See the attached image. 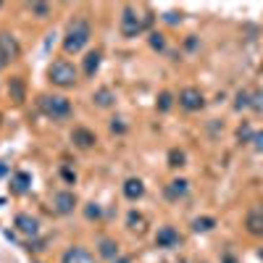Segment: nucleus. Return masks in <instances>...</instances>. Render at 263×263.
<instances>
[{
    "label": "nucleus",
    "mask_w": 263,
    "mask_h": 263,
    "mask_svg": "<svg viewBox=\"0 0 263 263\" xmlns=\"http://www.w3.org/2000/svg\"><path fill=\"white\" fill-rule=\"evenodd\" d=\"M253 145L258 150H263V132H255V135H253Z\"/></svg>",
    "instance_id": "7c9ffc66"
},
{
    "label": "nucleus",
    "mask_w": 263,
    "mask_h": 263,
    "mask_svg": "<svg viewBox=\"0 0 263 263\" xmlns=\"http://www.w3.org/2000/svg\"><path fill=\"white\" fill-rule=\"evenodd\" d=\"M126 129H129V126H126V121H124L121 116H114V119H111V132H114V135H124Z\"/></svg>",
    "instance_id": "b1692460"
},
{
    "label": "nucleus",
    "mask_w": 263,
    "mask_h": 263,
    "mask_svg": "<svg viewBox=\"0 0 263 263\" xmlns=\"http://www.w3.org/2000/svg\"><path fill=\"white\" fill-rule=\"evenodd\" d=\"M177 100H179V105L184 108V111H200V108L205 105V95L197 90V87H184Z\"/></svg>",
    "instance_id": "423d86ee"
},
{
    "label": "nucleus",
    "mask_w": 263,
    "mask_h": 263,
    "mask_svg": "<svg viewBox=\"0 0 263 263\" xmlns=\"http://www.w3.org/2000/svg\"><path fill=\"white\" fill-rule=\"evenodd\" d=\"M250 108L258 114H263V90H258L255 95H250Z\"/></svg>",
    "instance_id": "393cba45"
},
{
    "label": "nucleus",
    "mask_w": 263,
    "mask_h": 263,
    "mask_svg": "<svg viewBox=\"0 0 263 263\" xmlns=\"http://www.w3.org/2000/svg\"><path fill=\"white\" fill-rule=\"evenodd\" d=\"M142 195H145V184H142V179L129 177V179L124 182V197H126V200H140Z\"/></svg>",
    "instance_id": "4468645a"
},
{
    "label": "nucleus",
    "mask_w": 263,
    "mask_h": 263,
    "mask_svg": "<svg viewBox=\"0 0 263 263\" xmlns=\"http://www.w3.org/2000/svg\"><path fill=\"white\" fill-rule=\"evenodd\" d=\"M187 190H190V182H187V179H174V182L166 184L163 195L168 197V200H179V197L187 195Z\"/></svg>",
    "instance_id": "2eb2a0df"
},
{
    "label": "nucleus",
    "mask_w": 263,
    "mask_h": 263,
    "mask_svg": "<svg viewBox=\"0 0 263 263\" xmlns=\"http://www.w3.org/2000/svg\"><path fill=\"white\" fill-rule=\"evenodd\" d=\"M168 166H174V168L184 166V153H182V150H171V153H168Z\"/></svg>",
    "instance_id": "5701e85b"
},
{
    "label": "nucleus",
    "mask_w": 263,
    "mask_h": 263,
    "mask_svg": "<svg viewBox=\"0 0 263 263\" xmlns=\"http://www.w3.org/2000/svg\"><path fill=\"white\" fill-rule=\"evenodd\" d=\"M100 61H103V53H100V50H90V53H87L84 61H82L84 74H87V77H95L98 69H100Z\"/></svg>",
    "instance_id": "dca6fc26"
},
{
    "label": "nucleus",
    "mask_w": 263,
    "mask_h": 263,
    "mask_svg": "<svg viewBox=\"0 0 263 263\" xmlns=\"http://www.w3.org/2000/svg\"><path fill=\"white\" fill-rule=\"evenodd\" d=\"M48 79H50V84L61 87V90H69V87H74V84L79 82V71H77V66H74L71 61L61 58V61H53V63H50Z\"/></svg>",
    "instance_id": "7ed1b4c3"
},
{
    "label": "nucleus",
    "mask_w": 263,
    "mask_h": 263,
    "mask_svg": "<svg viewBox=\"0 0 263 263\" xmlns=\"http://www.w3.org/2000/svg\"><path fill=\"white\" fill-rule=\"evenodd\" d=\"M29 8H32V13H37L40 18H45V16L50 13V6H48V3H32Z\"/></svg>",
    "instance_id": "bb28decb"
},
{
    "label": "nucleus",
    "mask_w": 263,
    "mask_h": 263,
    "mask_svg": "<svg viewBox=\"0 0 263 263\" xmlns=\"http://www.w3.org/2000/svg\"><path fill=\"white\" fill-rule=\"evenodd\" d=\"M114 263H132V258H129V255H119Z\"/></svg>",
    "instance_id": "2f4dec72"
},
{
    "label": "nucleus",
    "mask_w": 263,
    "mask_h": 263,
    "mask_svg": "<svg viewBox=\"0 0 263 263\" xmlns=\"http://www.w3.org/2000/svg\"><path fill=\"white\" fill-rule=\"evenodd\" d=\"M61 177H63L66 182H69V184H74V182H77V174H74L71 168H66V166L61 168Z\"/></svg>",
    "instance_id": "c756f323"
},
{
    "label": "nucleus",
    "mask_w": 263,
    "mask_h": 263,
    "mask_svg": "<svg viewBox=\"0 0 263 263\" xmlns=\"http://www.w3.org/2000/svg\"><path fill=\"white\" fill-rule=\"evenodd\" d=\"M171 105H174V95L171 92H161L158 95V111H171Z\"/></svg>",
    "instance_id": "4be33fe9"
},
{
    "label": "nucleus",
    "mask_w": 263,
    "mask_h": 263,
    "mask_svg": "<svg viewBox=\"0 0 263 263\" xmlns=\"http://www.w3.org/2000/svg\"><path fill=\"white\" fill-rule=\"evenodd\" d=\"M11 192L13 195H27L32 190V174L29 171H16L13 177H11Z\"/></svg>",
    "instance_id": "ddd939ff"
},
{
    "label": "nucleus",
    "mask_w": 263,
    "mask_h": 263,
    "mask_svg": "<svg viewBox=\"0 0 263 263\" xmlns=\"http://www.w3.org/2000/svg\"><path fill=\"white\" fill-rule=\"evenodd\" d=\"M245 229L253 237H263V205H253L245 216Z\"/></svg>",
    "instance_id": "1a4fd4ad"
},
{
    "label": "nucleus",
    "mask_w": 263,
    "mask_h": 263,
    "mask_svg": "<svg viewBox=\"0 0 263 263\" xmlns=\"http://www.w3.org/2000/svg\"><path fill=\"white\" fill-rule=\"evenodd\" d=\"M166 21L168 24H177V13H166Z\"/></svg>",
    "instance_id": "473e14b6"
},
{
    "label": "nucleus",
    "mask_w": 263,
    "mask_h": 263,
    "mask_svg": "<svg viewBox=\"0 0 263 263\" xmlns=\"http://www.w3.org/2000/svg\"><path fill=\"white\" fill-rule=\"evenodd\" d=\"M21 55V45L11 32H0V69H6L11 61Z\"/></svg>",
    "instance_id": "39448f33"
},
{
    "label": "nucleus",
    "mask_w": 263,
    "mask_h": 263,
    "mask_svg": "<svg viewBox=\"0 0 263 263\" xmlns=\"http://www.w3.org/2000/svg\"><path fill=\"white\" fill-rule=\"evenodd\" d=\"M13 227L18 229V234H24V237H37L40 234V218L32 216V213H18Z\"/></svg>",
    "instance_id": "0eeeda50"
},
{
    "label": "nucleus",
    "mask_w": 263,
    "mask_h": 263,
    "mask_svg": "<svg viewBox=\"0 0 263 263\" xmlns=\"http://www.w3.org/2000/svg\"><path fill=\"white\" fill-rule=\"evenodd\" d=\"M237 111H242V108H250V92H237V103H234Z\"/></svg>",
    "instance_id": "a878e982"
},
{
    "label": "nucleus",
    "mask_w": 263,
    "mask_h": 263,
    "mask_svg": "<svg viewBox=\"0 0 263 263\" xmlns=\"http://www.w3.org/2000/svg\"><path fill=\"white\" fill-rule=\"evenodd\" d=\"M0 6H3V3H0Z\"/></svg>",
    "instance_id": "f704fd0d"
},
{
    "label": "nucleus",
    "mask_w": 263,
    "mask_h": 263,
    "mask_svg": "<svg viewBox=\"0 0 263 263\" xmlns=\"http://www.w3.org/2000/svg\"><path fill=\"white\" fill-rule=\"evenodd\" d=\"M100 216H103L100 205H95V203H90V205H87V218H100Z\"/></svg>",
    "instance_id": "c85d7f7f"
},
{
    "label": "nucleus",
    "mask_w": 263,
    "mask_h": 263,
    "mask_svg": "<svg viewBox=\"0 0 263 263\" xmlns=\"http://www.w3.org/2000/svg\"><path fill=\"white\" fill-rule=\"evenodd\" d=\"M11 90H13V98H16V100L24 98V87H21V82H18V79H11Z\"/></svg>",
    "instance_id": "cd10ccee"
},
{
    "label": "nucleus",
    "mask_w": 263,
    "mask_h": 263,
    "mask_svg": "<svg viewBox=\"0 0 263 263\" xmlns=\"http://www.w3.org/2000/svg\"><path fill=\"white\" fill-rule=\"evenodd\" d=\"M92 100H95L98 108H111V105L116 103V95H114L111 87H100V90L92 95Z\"/></svg>",
    "instance_id": "f3484780"
},
{
    "label": "nucleus",
    "mask_w": 263,
    "mask_h": 263,
    "mask_svg": "<svg viewBox=\"0 0 263 263\" xmlns=\"http://www.w3.org/2000/svg\"><path fill=\"white\" fill-rule=\"evenodd\" d=\"M150 48L153 50H166V37L161 32H150Z\"/></svg>",
    "instance_id": "412c9836"
},
{
    "label": "nucleus",
    "mask_w": 263,
    "mask_h": 263,
    "mask_svg": "<svg viewBox=\"0 0 263 263\" xmlns=\"http://www.w3.org/2000/svg\"><path fill=\"white\" fill-rule=\"evenodd\" d=\"M98 245H100V255H103V258H108V260H116V258H119V242H116V239L103 237Z\"/></svg>",
    "instance_id": "a211bd4d"
},
{
    "label": "nucleus",
    "mask_w": 263,
    "mask_h": 263,
    "mask_svg": "<svg viewBox=\"0 0 263 263\" xmlns=\"http://www.w3.org/2000/svg\"><path fill=\"white\" fill-rule=\"evenodd\" d=\"M71 142H74L79 150H90V147H95L98 137H95V132H92V129H87V126H77V129L71 132Z\"/></svg>",
    "instance_id": "9b49d317"
},
{
    "label": "nucleus",
    "mask_w": 263,
    "mask_h": 263,
    "mask_svg": "<svg viewBox=\"0 0 263 263\" xmlns=\"http://www.w3.org/2000/svg\"><path fill=\"white\" fill-rule=\"evenodd\" d=\"M126 227H129L132 232H137V234H145L147 221H145V216H142V213H137V211H129V216H126Z\"/></svg>",
    "instance_id": "6ab92c4d"
},
{
    "label": "nucleus",
    "mask_w": 263,
    "mask_h": 263,
    "mask_svg": "<svg viewBox=\"0 0 263 263\" xmlns=\"http://www.w3.org/2000/svg\"><path fill=\"white\" fill-rule=\"evenodd\" d=\"M216 227V218L213 216H203V218H195L192 221V229L195 232H211Z\"/></svg>",
    "instance_id": "aec40b11"
},
{
    "label": "nucleus",
    "mask_w": 263,
    "mask_h": 263,
    "mask_svg": "<svg viewBox=\"0 0 263 263\" xmlns=\"http://www.w3.org/2000/svg\"><path fill=\"white\" fill-rule=\"evenodd\" d=\"M153 24V11L150 8H135L126 6L121 11V34L124 37H140L142 32H147Z\"/></svg>",
    "instance_id": "f257e3e1"
},
{
    "label": "nucleus",
    "mask_w": 263,
    "mask_h": 263,
    "mask_svg": "<svg viewBox=\"0 0 263 263\" xmlns=\"http://www.w3.org/2000/svg\"><path fill=\"white\" fill-rule=\"evenodd\" d=\"M37 108L53 121H63V119L71 116V100L63 98V95H40Z\"/></svg>",
    "instance_id": "20e7f679"
},
{
    "label": "nucleus",
    "mask_w": 263,
    "mask_h": 263,
    "mask_svg": "<svg viewBox=\"0 0 263 263\" xmlns=\"http://www.w3.org/2000/svg\"><path fill=\"white\" fill-rule=\"evenodd\" d=\"M53 208H55V213H61V216H69L74 208H77V195L74 192H55L53 195Z\"/></svg>",
    "instance_id": "9d476101"
},
{
    "label": "nucleus",
    "mask_w": 263,
    "mask_h": 263,
    "mask_svg": "<svg viewBox=\"0 0 263 263\" xmlns=\"http://www.w3.org/2000/svg\"><path fill=\"white\" fill-rule=\"evenodd\" d=\"M3 174H6V166H3V163H0V177H3Z\"/></svg>",
    "instance_id": "72a5a7b5"
},
{
    "label": "nucleus",
    "mask_w": 263,
    "mask_h": 263,
    "mask_svg": "<svg viewBox=\"0 0 263 263\" xmlns=\"http://www.w3.org/2000/svg\"><path fill=\"white\" fill-rule=\"evenodd\" d=\"M179 242H182V237H179V232L174 227H161L158 234H156V248H161V250L179 248Z\"/></svg>",
    "instance_id": "6e6552de"
},
{
    "label": "nucleus",
    "mask_w": 263,
    "mask_h": 263,
    "mask_svg": "<svg viewBox=\"0 0 263 263\" xmlns=\"http://www.w3.org/2000/svg\"><path fill=\"white\" fill-rule=\"evenodd\" d=\"M61 263H98V260H95V255H92L90 250H87V248L74 245V248H69V250L63 253Z\"/></svg>",
    "instance_id": "f8f14e48"
},
{
    "label": "nucleus",
    "mask_w": 263,
    "mask_h": 263,
    "mask_svg": "<svg viewBox=\"0 0 263 263\" xmlns=\"http://www.w3.org/2000/svg\"><path fill=\"white\" fill-rule=\"evenodd\" d=\"M92 37V29L84 18H74L69 27H66V34H63V53L69 55H77L87 48V42Z\"/></svg>",
    "instance_id": "f03ea898"
}]
</instances>
